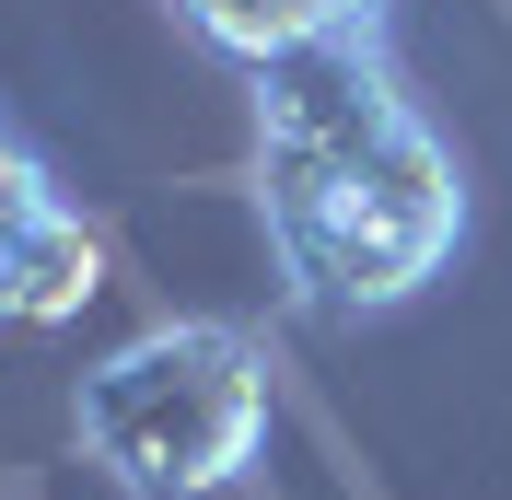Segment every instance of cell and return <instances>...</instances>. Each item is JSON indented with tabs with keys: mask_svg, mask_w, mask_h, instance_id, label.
<instances>
[{
	"mask_svg": "<svg viewBox=\"0 0 512 500\" xmlns=\"http://www.w3.org/2000/svg\"><path fill=\"white\" fill-rule=\"evenodd\" d=\"M256 221L291 314L361 326L454 268L466 163L384 47H315L291 70H256Z\"/></svg>",
	"mask_w": 512,
	"mask_h": 500,
	"instance_id": "obj_1",
	"label": "cell"
},
{
	"mask_svg": "<svg viewBox=\"0 0 512 500\" xmlns=\"http://www.w3.org/2000/svg\"><path fill=\"white\" fill-rule=\"evenodd\" d=\"M268 431H280L268 349L233 314H163V326L117 338L94 373L70 384V442L128 500H222V489H245Z\"/></svg>",
	"mask_w": 512,
	"mask_h": 500,
	"instance_id": "obj_2",
	"label": "cell"
},
{
	"mask_svg": "<svg viewBox=\"0 0 512 500\" xmlns=\"http://www.w3.org/2000/svg\"><path fill=\"white\" fill-rule=\"evenodd\" d=\"M94 291H105V233L0 128V326H70Z\"/></svg>",
	"mask_w": 512,
	"mask_h": 500,
	"instance_id": "obj_3",
	"label": "cell"
},
{
	"mask_svg": "<svg viewBox=\"0 0 512 500\" xmlns=\"http://www.w3.org/2000/svg\"><path fill=\"white\" fill-rule=\"evenodd\" d=\"M163 12L233 70H291L315 47H384L396 0H163Z\"/></svg>",
	"mask_w": 512,
	"mask_h": 500,
	"instance_id": "obj_4",
	"label": "cell"
}]
</instances>
